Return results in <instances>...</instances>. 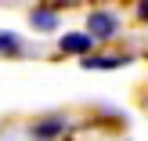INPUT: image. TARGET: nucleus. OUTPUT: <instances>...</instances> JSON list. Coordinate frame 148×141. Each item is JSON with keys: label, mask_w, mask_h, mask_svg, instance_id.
<instances>
[{"label": "nucleus", "mask_w": 148, "mask_h": 141, "mask_svg": "<svg viewBox=\"0 0 148 141\" xmlns=\"http://www.w3.org/2000/svg\"><path fill=\"white\" fill-rule=\"evenodd\" d=\"M87 29H90V40H108V36L116 33V14H108V11H94L90 14V22H87Z\"/></svg>", "instance_id": "obj_1"}, {"label": "nucleus", "mask_w": 148, "mask_h": 141, "mask_svg": "<svg viewBox=\"0 0 148 141\" xmlns=\"http://www.w3.org/2000/svg\"><path fill=\"white\" fill-rule=\"evenodd\" d=\"M90 47H94V40L87 33H65L62 36V51L65 54H87Z\"/></svg>", "instance_id": "obj_2"}, {"label": "nucleus", "mask_w": 148, "mask_h": 141, "mask_svg": "<svg viewBox=\"0 0 148 141\" xmlns=\"http://www.w3.org/2000/svg\"><path fill=\"white\" fill-rule=\"evenodd\" d=\"M87 69H116V65H127V58L119 54H94V58H83Z\"/></svg>", "instance_id": "obj_3"}, {"label": "nucleus", "mask_w": 148, "mask_h": 141, "mask_svg": "<svg viewBox=\"0 0 148 141\" xmlns=\"http://www.w3.org/2000/svg\"><path fill=\"white\" fill-rule=\"evenodd\" d=\"M33 25L36 29H54L58 18H54V11H33Z\"/></svg>", "instance_id": "obj_4"}, {"label": "nucleus", "mask_w": 148, "mask_h": 141, "mask_svg": "<svg viewBox=\"0 0 148 141\" xmlns=\"http://www.w3.org/2000/svg\"><path fill=\"white\" fill-rule=\"evenodd\" d=\"M62 127H65L62 120H47V123H43V127H36V138H54V134H58V130H62Z\"/></svg>", "instance_id": "obj_5"}, {"label": "nucleus", "mask_w": 148, "mask_h": 141, "mask_svg": "<svg viewBox=\"0 0 148 141\" xmlns=\"http://www.w3.org/2000/svg\"><path fill=\"white\" fill-rule=\"evenodd\" d=\"M22 43H18V36L14 33H0V51H18Z\"/></svg>", "instance_id": "obj_6"}, {"label": "nucleus", "mask_w": 148, "mask_h": 141, "mask_svg": "<svg viewBox=\"0 0 148 141\" xmlns=\"http://www.w3.org/2000/svg\"><path fill=\"white\" fill-rule=\"evenodd\" d=\"M137 14H141V18L148 22V0H141V7H137Z\"/></svg>", "instance_id": "obj_7"}]
</instances>
